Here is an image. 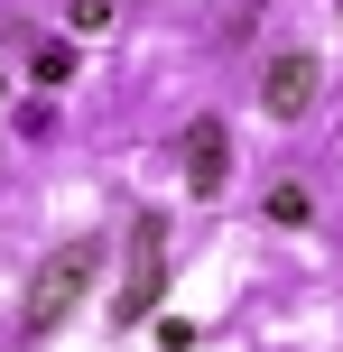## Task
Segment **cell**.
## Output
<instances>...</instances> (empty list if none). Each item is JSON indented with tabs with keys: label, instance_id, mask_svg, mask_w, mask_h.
<instances>
[{
	"label": "cell",
	"instance_id": "1",
	"mask_svg": "<svg viewBox=\"0 0 343 352\" xmlns=\"http://www.w3.org/2000/svg\"><path fill=\"white\" fill-rule=\"evenodd\" d=\"M93 278H102V232H74V241H56L47 260H37V278H28V334L74 324V306L93 297Z\"/></svg>",
	"mask_w": 343,
	"mask_h": 352
},
{
	"label": "cell",
	"instance_id": "2",
	"mask_svg": "<svg viewBox=\"0 0 343 352\" xmlns=\"http://www.w3.org/2000/svg\"><path fill=\"white\" fill-rule=\"evenodd\" d=\"M158 287H167V223H158V213H140V223H130V287H121V306H111V316L140 324Z\"/></svg>",
	"mask_w": 343,
	"mask_h": 352
},
{
	"label": "cell",
	"instance_id": "3",
	"mask_svg": "<svg viewBox=\"0 0 343 352\" xmlns=\"http://www.w3.org/2000/svg\"><path fill=\"white\" fill-rule=\"evenodd\" d=\"M316 84H325V65H316L307 47H278L269 65H260V111H269V121H297V111L316 102Z\"/></svg>",
	"mask_w": 343,
	"mask_h": 352
},
{
	"label": "cell",
	"instance_id": "4",
	"mask_svg": "<svg viewBox=\"0 0 343 352\" xmlns=\"http://www.w3.org/2000/svg\"><path fill=\"white\" fill-rule=\"evenodd\" d=\"M186 195H195V204H214L223 195V176H232V130L214 121V111H204V121H186Z\"/></svg>",
	"mask_w": 343,
	"mask_h": 352
},
{
	"label": "cell",
	"instance_id": "5",
	"mask_svg": "<svg viewBox=\"0 0 343 352\" xmlns=\"http://www.w3.org/2000/svg\"><path fill=\"white\" fill-rule=\"evenodd\" d=\"M269 223H297V232H307L316 223V195L307 186H269Z\"/></svg>",
	"mask_w": 343,
	"mask_h": 352
},
{
	"label": "cell",
	"instance_id": "6",
	"mask_svg": "<svg viewBox=\"0 0 343 352\" xmlns=\"http://www.w3.org/2000/svg\"><path fill=\"white\" fill-rule=\"evenodd\" d=\"M28 74H37V84H65V74H74V47H56V37H47V47L28 56Z\"/></svg>",
	"mask_w": 343,
	"mask_h": 352
}]
</instances>
